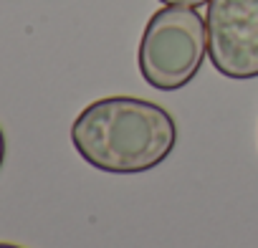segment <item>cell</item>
Masks as SVG:
<instances>
[{
	"instance_id": "7a4b0ae2",
	"label": "cell",
	"mask_w": 258,
	"mask_h": 248,
	"mask_svg": "<svg viewBox=\"0 0 258 248\" xmlns=\"http://www.w3.org/2000/svg\"><path fill=\"white\" fill-rule=\"evenodd\" d=\"M208 56V26L195 8L165 6L145 26L137 48L142 79L157 91L187 86Z\"/></svg>"
},
{
	"instance_id": "8992f818",
	"label": "cell",
	"mask_w": 258,
	"mask_h": 248,
	"mask_svg": "<svg viewBox=\"0 0 258 248\" xmlns=\"http://www.w3.org/2000/svg\"><path fill=\"white\" fill-rule=\"evenodd\" d=\"M0 248H23V245H16V243H0Z\"/></svg>"
},
{
	"instance_id": "277c9868",
	"label": "cell",
	"mask_w": 258,
	"mask_h": 248,
	"mask_svg": "<svg viewBox=\"0 0 258 248\" xmlns=\"http://www.w3.org/2000/svg\"><path fill=\"white\" fill-rule=\"evenodd\" d=\"M165 6H185V8H198V6H205L208 0H160Z\"/></svg>"
},
{
	"instance_id": "5b68a950",
	"label": "cell",
	"mask_w": 258,
	"mask_h": 248,
	"mask_svg": "<svg viewBox=\"0 0 258 248\" xmlns=\"http://www.w3.org/2000/svg\"><path fill=\"white\" fill-rule=\"evenodd\" d=\"M6 162V135H3V127H0V167Z\"/></svg>"
},
{
	"instance_id": "3957f363",
	"label": "cell",
	"mask_w": 258,
	"mask_h": 248,
	"mask_svg": "<svg viewBox=\"0 0 258 248\" xmlns=\"http://www.w3.org/2000/svg\"><path fill=\"white\" fill-rule=\"evenodd\" d=\"M208 58L228 79L258 76V0H208Z\"/></svg>"
},
{
	"instance_id": "6da1fadb",
	"label": "cell",
	"mask_w": 258,
	"mask_h": 248,
	"mask_svg": "<svg viewBox=\"0 0 258 248\" xmlns=\"http://www.w3.org/2000/svg\"><path fill=\"white\" fill-rule=\"evenodd\" d=\"M71 142L79 157L101 172L142 175L172 155L177 124L155 101L104 96L74 119Z\"/></svg>"
}]
</instances>
